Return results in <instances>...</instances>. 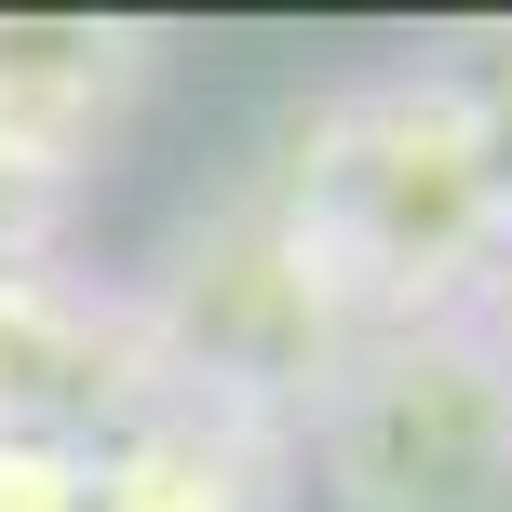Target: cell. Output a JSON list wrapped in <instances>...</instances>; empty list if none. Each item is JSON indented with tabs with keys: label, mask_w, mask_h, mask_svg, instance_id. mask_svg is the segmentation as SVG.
<instances>
[{
	"label": "cell",
	"mask_w": 512,
	"mask_h": 512,
	"mask_svg": "<svg viewBox=\"0 0 512 512\" xmlns=\"http://www.w3.org/2000/svg\"><path fill=\"white\" fill-rule=\"evenodd\" d=\"M486 283H499V297H512V230H499V270H486Z\"/></svg>",
	"instance_id": "cell-9"
},
{
	"label": "cell",
	"mask_w": 512,
	"mask_h": 512,
	"mask_svg": "<svg viewBox=\"0 0 512 512\" xmlns=\"http://www.w3.org/2000/svg\"><path fill=\"white\" fill-rule=\"evenodd\" d=\"M54 243H68V189L0 149V270H54Z\"/></svg>",
	"instance_id": "cell-8"
},
{
	"label": "cell",
	"mask_w": 512,
	"mask_h": 512,
	"mask_svg": "<svg viewBox=\"0 0 512 512\" xmlns=\"http://www.w3.org/2000/svg\"><path fill=\"white\" fill-rule=\"evenodd\" d=\"M149 81H162V27L135 14H0V149L81 189L135 135Z\"/></svg>",
	"instance_id": "cell-5"
},
{
	"label": "cell",
	"mask_w": 512,
	"mask_h": 512,
	"mask_svg": "<svg viewBox=\"0 0 512 512\" xmlns=\"http://www.w3.org/2000/svg\"><path fill=\"white\" fill-rule=\"evenodd\" d=\"M0 512H95V445H68V432H0Z\"/></svg>",
	"instance_id": "cell-7"
},
{
	"label": "cell",
	"mask_w": 512,
	"mask_h": 512,
	"mask_svg": "<svg viewBox=\"0 0 512 512\" xmlns=\"http://www.w3.org/2000/svg\"><path fill=\"white\" fill-rule=\"evenodd\" d=\"M297 432L216 391H149L122 432H95V512H283Z\"/></svg>",
	"instance_id": "cell-6"
},
{
	"label": "cell",
	"mask_w": 512,
	"mask_h": 512,
	"mask_svg": "<svg viewBox=\"0 0 512 512\" xmlns=\"http://www.w3.org/2000/svg\"><path fill=\"white\" fill-rule=\"evenodd\" d=\"M162 378V337L135 297H108V283H81L68 256L54 270H0V432H122Z\"/></svg>",
	"instance_id": "cell-4"
},
{
	"label": "cell",
	"mask_w": 512,
	"mask_h": 512,
	"mask_svg": "<svg viewBox=\"0 0 512 512\" xmlns=\"http://www.w3.org/2000/svg\"><path fill=\"white\" fill-rule=\"evenodd\" d=\"M337 512H512V337L486 310L351 337L297 418Z\"/></svg>",
	"instance_id": "cell-2"
},
{
	"label": "cell",
	"mask_w": 512,
	"mask_h": 512,
	"mask_svg": "<svg viewBox=\"0 0 512 512\" xmlns=\"http://www.w3.org/2000/svg\"><path fill=\"white\" fill-rule=\"evenodd\" d=\"M256 189L283 203V230L324 256V283L351 297V324H445L486 297L512 189L486 162L459 68H364L324 81L310 108H283Z\"/></svg>",
	"instance_id": "cell-1"
},
{
	"label": "cell",
	"mask_w": 512,
	"mask_h": 512,
	"mask_svg": "<svg viewBox=\"0 0 512 512\" xmlns=\"http://www.w3.org/2000/svg\"><path fill=\"white\" fill-rule=\"evenodd\" d=\"M149 337H162V378L176 391H216V405H256V418H283L297 432L310 418V391L351 364V297L324 283V256H310L297 230H283V203L270 189H230L216 216H189V243H176V270L149 283Z\"/></svg>",
	"instance_id": "cell-3"
}]
</instances>
